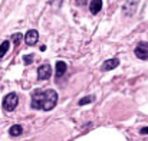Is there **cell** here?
<instances>
[{
    "instance_id": "6da1fadb",
    "label": "cell",
    "mask_w": 148,
    "mask_h": 141,
    "mask_svg": "<svg viewBox=\"0 0 148 141\" xmlns=\"http://www.w3.org/2000/svg\"><path fill=\"white\" fill-rule=\"evenodd\" d=\"M58 102V94L55 89H35L32 94V101L30 107L33 109H43V111H50L55 108Z\"/></svg>"
},
{
    "instance_id": "7a4b0ae2",
    "label": "cell",
    "mask_w": 148,
    "mask_h": 141,
    "mask_svg": "<svg viewBox=\"0 0 148 141\" xmlns=\"http://www.w3.org/2000/svg\"><path fill=\"white\" fill-rule=\"evenodd\" d=\"M17 104H19V96L14 94V92H10V94H7L4 98H3V104H1V107H3V109L4 111H13L16 107H17Z\"/></svg>"
},
{
    "instance_id": "3957f363",
    "label": "cell",
    "mask_w": 148,
    "mask_h": 141,
    "mask_svg": "<svg viewBox=\"0 0 148 141\" xmlns=\"http://www.w3.org/2000/svg\"><path fill=\"white\" fill-rule=\"evenodd\" d=\"M135 56L138 59L147 61L148 59V43L147 42H141V43L137 45V47H135Z\"/></svg>"
},
{
    "instance_id": "277c9868",
    "label": "cell",
    "mask_w": 148,
    "mask_h": 141,
    "mask_svg": "<svg viewBox=\"0 0 148 141\" xmlns=\"http://www.w3.org/2000/svg\"><path fill=\"white\" fill-rule=\"evenodd\" d=\"M50 75H52V68H50L49 63H45V65H40L39 66V69H38V78L40 81L49 79Z\"/></svg>"
},
{
    "instance_id": "5b68a950",
    "label": "cell",
    "mask_w": 148,
    "mask_h": 141,
    "mask_svg": "<svg viewBox=\"0 0 148 141\" xmlns=\"http://www.w3.org/2000/svg\"><path fill=\"white\" fill-rule=\"evenodd\" d=\"M38 39H39V33H38V30H35V29L27 30V33H26V36H25V42H26L29 46L36 45Z\"/></svg>"
},
{
    "instance_id": "8992f818",
    "label": "cell",
    "mask_w": 148,
    "mask_h": 141,
    "mask_svg": "<svg viewBox=\"0 0 148 141\" xmlns=\"http://www.w3.org/2000/svg\"><path fill=\"white\" fill-rule=\"evenodd\" d=\"M119 65V59L118 58H112V59H108L102 63V71H112L115 69L116 66Z\"/></svg>"
},
{
    "instance_id": "52a82bcc",
    "label": "cell",
    "mask_w": 148,
    "mask_h": 141,
    "mask_svg": "<svg viewBox=\"0 0 148 141\" xmlns=\"http://www.w3.org/2000/svg\"><path fill=\"white\" fill-rule=\"evenodd\" d=\"M101 9H102V0H92V1H91V4H89V10H91L92 14L99 13Z\"/></svg>"
},
{
    "instance_id": "ba28073f",
    "label": "cell",
    "mask_w": 148,
    "mask_h": 141,
    "mask_svg": "<svg viewBox=\"0 0 148 141\" xmlns=\"http://www.w3.org/2000/svg\"><path fill=\"white\" fill-rule=\"evenodd\" d=\"M56 78H60L65 72H66V68H68V65L63 62V61H59V62H56Z\"/></svg>"
},
{
    "instance_id": "9c48e42d",
    "label": "cell",
    "mask_w": 148,
    "mask_h": 141,
    "mask_svg": "<svg viewBox=\"0 0 148 141\" xmlns=\"http://www.w3.org/2000/svg\"><path fill=\"white\" fill-rule=\"evenodd\" d=\"M22 133H23V128L17 124H14L9 128V135H12V137H19V135H22Z\"/></svg>"
},
{
    "instance_id": "30bf717a",
    "label": "cell",
    "mask_w": 148,
    "mask_h": 141,
    "mask_svg": "<svg viewBox=\"0 0 148 141\" xmlns=\"http://www.w3.org/2000/svg\"><path fill=\"white\" fill-rule=\"evenodd\" d=\"M9 47H10V42H9V41H4V42L0 45V59L9 52Z\"/></svg>"
},
{
    "instance_id": "8fae6325",
    "label": "cell",
    "mask_w": 148,
    "mask_h": 141,
    "mask_svg": "<svg viewBox=\"0 0 148 141\" xmlns=\"http://www.w3.org/2000/svg\"><path fill=\"white\" fill-rule=\"evenodd\" d=\"M95 99L94 95H89V96H84L81 101H79V105H86V104H91L92 101Z\"/></svg>"
},
{
    "instance_id": "7c38bea8",
    "label": "cell",
    "mask_w": 148,
    "mask_h": 141,
    "mask_svg": "<svg viewBox=\"0 0 148 141\" xmlns=\"http://www.w3.org/2000/svg\"><path fill=\"white\" fill-rule=\"evenodd\" d=\"M22 39H23L22 33H14V35L12 36V41H13V43H14V45H19V43L22 42Z\"/></svg>"
},
{
    "instance_id": "4fadbf2b",
    "label": "cell",
    "mask_w": 148,
    "mask_h": 141,
    "mask_svg": "<svg viewBox=\"0 0 148 141\" xmlns=\"http://www.w3.org/2000/svg\"><path fill=\"white\" fill-rule=\"evenodd\" d=\"M23 62H25L26 65L32 63V62H33V55H25V56H23Z\"/></svg>"
},
{
    "instance_id": "5bb4252c",
    "label": "cell",
    "mask_w": 148,
    "mask_h": 141,
    "mask_svg": "<svg viewBox=\"0 0 148 141\" xmlns=\"http://www.w3.org/2000/svg\"><path fill=\"white\" fill-rule=\"evenodd\" d=\"M62 1H63V0H49V3L52 6H55V7H60Z\"/></svg>"
},
{
    "instance_id": "9a60e30c",
    "label": "cell",
    "mask_w": 148,
    "mask_h": 141,
    "mask_svg": "<svg viewBox=\"0 0 148 141\" xmlns=\"http://www.w3.org/2000/svg\"><path fill=\"white\" fill-rule=\"evenodd\" d=\"M88 1H89V0H75V3H76L78 6H86Z\"/></svg>"
},
{
    "instance_id": "2e32d148",
    "label": "cell",
    "mask_w": 148,
    "mask_h": 141,
    "mask_svg": "<svg viewBox=\"0 0 148 141\" xmlns=\"http://www.w3.org/2000/svg\"><path fill=\"white\" fill-rule=\"evenodd\" d=\"M140 133H141V134H148V127H144V128H141V130H140Z\"/></svg>"
}]
</instances>
